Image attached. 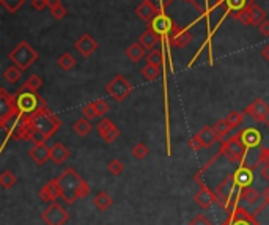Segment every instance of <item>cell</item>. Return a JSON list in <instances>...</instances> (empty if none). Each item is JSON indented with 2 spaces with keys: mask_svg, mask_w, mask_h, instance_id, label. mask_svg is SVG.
I'll use <instances>...</instances> for the list:
<instances>
[{
  "mask_svg": "<svg viewBox=\"0 0 269 225\" xmlns=\"http://www.w3.org/2000/svg\"><path fill=\"white\" fill-rule=\"evenodd\" d=\"M59 185L62 191V199L66 205L74 203L77 199H83L85 195L90 192V186L82 179V176L74 170V168L68 167L66 170L59 176Z\"/></svg>",
  "mask_w": 269,
  "mask_h": 225,
  "instance_id": "1",
  "label": "cell"
},
{
  "mask_svg": "<svg viewBox=\"0 0 269 225\" xmlns=\"http://www.w3.org/2000/svg\"><path fill=\"white\" fill-rule=\"evenodd\" d=\"M14 103H16L18 114L21 117H30L35 112L48 107L46 101L38 95V92L27 88L25 85H22L16 93V96H14Z\"/></svg>",
  "mask_w": 269,
  "mask_h": 225,
  "instance_id": "2",
  "label": "cell"
},
{
  "mask_svg": "<svg viewBox=\"0 0 269 225\" xmlns=\"http://www.w3.org/2000/svg\"><path fill=\"white\" fill-rule=\"evenodd\" d=\"M28 120H30V123H32V126L35 129L41 131L48 139L51 136H54L57 132V129L60 128V120L57 118L48 107L35 112L33 115L28 117Z\"/></svg>",
  "mask_w": 269,
  "mask_h": 225,
  "instance_id": "3",
  "label": "cell"
},
{
  "mask_svg": "<svg viewBox=\"0 0 269 225\" xmlns=\"http://www.w3.org/2000/svg\"><path fill=\"white\" fill-rule=\"evenodd\" d=\"M8 59L13 65H16L22 71H25V69H28L38 60V52L28 44L27 41H21V43H18V46L8 54Z\"/></svg>",
  "mask_w": 269,
  "mask_h": 225,
  "instance_id": "4",
  "label": "cell"
},
{
  "mask_svg": "<svg viewBox=\"0 0 269 225\" xmlns=\"http://www.w3.org/2000/svg\"><path fill=\"white\" fill-rule=\"evenodd\" d=\"M246 145L243 144V140L239 139V136H233L232 139H229L227 142L222 144V148H220V154L229 159L230 162L233 164H238V162H243L244 156H246Z\"/></svg>",
  "mask_w": 269,
  "mask_h": 225,
  "instance_id": "5",
  "label": "cell"
},
{
  "mask_svg": "<svg viewBox=\"0 0 269 225\" xmlns=\"http://www.w3.org/2000/svg\"><path fill=\"white\" fill-rule=\"evenodd\" d=\"M132 83L124 79L123 76H115L113 77L107 85H106V92L110 98H113V101H117V103H121L124 101L127 96H129L132 93Z\"/></svg>",
  "mask_w": 269,
  "mask_h": 225,
  "instance_id": "6",
  "label": "cell"
},
{
  "mask_svg": "<svg viewBox=\"0 0 269 225\" xmlns=\"http://www.w3.org/2000/svg\"><path fill=\"white\" fill-rule=\"evenodd\" d=\"M19 118L16 103H14V96L8 95L7 90H0V124L2 128H7V123L10 120Z\"/></svg>",
  "mask_w": 269,
  "mask_h": 225,
  "instance_id": "7",
  "label": "cell"
},
{
  "mask_svg": "<svg viewBox=\"0 0 269 225\" xmlns=\"http://www.w3.org/2000/svg\"><path fill=\"white\" fill-rule=\"evenodd\" d=\"M41 219L46 225H65L69 220V213L57 202H52L44 211L41 213Z\"/></svg>",
  "mask_w": 269,
  "mask_h": 225,
  "instance_id": "8",
  "label": "cell"
},
{
  "mask_svg": "<svg viewBox=\"0 0 269 225\" xmlns=\"http://www.w3.org/2000/svg\"><path fill=\"white\" fill-rule=\"evenodd\" d=\"M173 21L170 19V16L168 15H165V11H162V13H159V15H156L150 22H148V27L150 29L154 32V33H158L162 39L165 38H168V35H170V32H172V29H173Z\"/></svg>",
  "mask_w": 269,
  "mask_h": 225,
  "instance_id": "9",
  "label": "cell"
},
{
  "mask_svg": "<svg viewBox=\"0 0 269 225\" xmlns=\"http://www.w3.org/2000/svg\"><path fill=\"white\" fill-rule=\"evenodd\" d=\"M192 39V33L189 32V29L186 27H181L178 24H173V29L170 32L168 38H167V43L172 46V48H186Z\"/></svg>",
  "mask_w": 269,
  "mask_h": 225,
  "instance_id": "10",
  "label": "cell"
},
{
  "mask_svg": "<svg viewBox=\"0 0 269 225\" xmlns=\"http://www.w3.org/2000/svg\"><path fill=\"white\" fill-rule=\"evenodd\" d=\"M235 188H236V181H235V176H233V175H229V176H227V178L220 183V185L216 188L217 203H220L222 208L227 209V206H229L230 197H232Z\"/></svg>",
  "mask_w": 269,
  "mask_h": 225,
  "instance_id": "11",
  "label": "cell"
},
{
  "mask_svg": "<svg viewBox=\"0 0 269 225\" xmlns=\"http://www.w3.org/2000/svg\"><path fill=\"white\" fill-rule=\"evenodd\" d=\"M96 131L106 144L115 142V140L120 137V129L115 126V123L109 118H103L101 121H99L96 124Z\"/></svg>",
  "mask_w": 269,
  "mask_h": 225,
  "instance_id": "12",
  "label": "cell"
},
{
  "mask_svg": "<svg viewBox=\"0 0 269 225\" xmlns=\"http://www.w3.org/2000/svg\"><path fill=\"white\" fill-rule=\"evenodd\" d=\"M246 114L255 121H266V118L269 117V104L261 98H257V100L252 101V104L247 106Z\"/></svg>",
  "mask_w": 269,
  "mask_h": 225,
  "instance_id": "13",
  "label": "cell"
},
{
  "mask_svg": "<svg viewBox=\"0 0 269 225\" xmlns=\"http://www.w3.org/2000/svg\"><path fill=\"white\" fill-rule=\"evenodd\" d=\"M60 195H62V191H60V185H59V178H54V179L48 181L39 191V199L42 202H48V203L55 202Z\"/></svg>",
  "mask_w": 269,
  "mask_h": 225,
  "instance_id": "14",
  "label": "cell"
},
{
  "mask_svg": "<svg viewBox=\"0 0 269 225\" xmlns=\"http://www.w3.org/2000/svg\"><path fill=\"white\" fill-rule=\"evenodd\" d=\"M74 48H76V51H79V54L82 55V57L88 59V57H92V55L95 54V51L98 49V43H96V39L92 35L85 33V35H82L76 41Z\"/></svg>",
  "mask_w": 269,
  "mask_h": 225,
  "instance_id": "15",
  "label": "cell"
},
{
  "mask_svg": "<svg viewBox=\"0 0 269 225\" xmlns=\"http://www.w3.org/2000/svg\"><path fill=\"white\" fill-rule=\"evenodd\" d=\"M162 13L159 5H154L151 0H142V4L136 8V15L137 18H140L142 21L150 22L156 15Z\"/></svg>",
  "mask_w": 269,
  "mask_h": 225,
  "instance_id": "16",
  "label": "cell"
},
{
  "mask_svg": "<svg viewBox=\"0 0 269 225\" xmlns=\"http://www.w3.org/2000/svg\"><path fill=\"white\" fill-rule=\"evenodd\" d=\"M194 202L202 209H208V208H211L212 203L217 202V195H216V192H212L206 186H200V189H198L194 195Z\"/></svg>",
  "mask_w": 269,
  "mask_h": 225,
  "instance_id": "17",
  "label": "cell"
},
{
  "mask_svg": "<svg viewBox=\"0 0 269 225\" xmlns=\"http://www.w3.org/2000/svg\"><path fill=\"white\" fill-rule=\"evenodd\" d=\"M28 156H30L38 165H44L51 159V148L44 144H33V147L28 150Z\"/></svg>",
  "mask_w": 269,
  "mask_h": 225,
  "instance_id": "18",
  "label": "cell"
},
{
  "mask_svg": "<svg viewBox=\"0 0 269 225\" xmlns=\"http://www.w3.org/2000/svg\"><path fill=\"white\" fill-rule=\"evenodd\" d=\"M239 139L243 140V144L246 145V148H257L261 144V134L257 128H246L239 134Z\"/></svg>",
  "mask_w": 269,
  "mask_h": 225,
  "instance_id": "19",
  "label": "cell"
},
{
  "mask_svg": "<svg viewBox=\"0 0 269 225\" xmlns=\"http://www.w3.org/2000/svg\"><path fill=\"white\" fill-rule=\"evenodd\" d=\"M159 41H162V38L158 35V33H154L150 27H147V30L140 35V38H139V43L144 46L147 51H153V49H156V46L159 44Z\"/></svg>",
  "mask_w": 269,
  "mask_h": 225,
  "instance_id": "20",
  "label": "cell"
},
{
  "mask_svg": "<svg viewBox=\"0 0 269 225\" xmlns=\"http://www.w3.org/2000/svg\"><path fill=\"white\" fill-rule=\"evenodd\" d=\"M235 181H236V186L239 188H246L252 185V179H253V170L246 165H241L238 170L233 173Z\"/></svg>",
  "mask_w": 269,
  "mask_h": 225,
  "instance_id": "21",
  "label": "cell"
},
{
  "mask_svg": "<svg viewBox=\"0 0 269 225\" xmlns=\"http://www.w3.org/2000/svg\"><path fill=\"white\" fill-rule=\"evenodd\" d=\"M197 137L200 139L203 148H211L219 140V136L216 134L214 128H211V126H205L202 131H198Z\"/></svg>",
  "mask_w": 269,
  "mask_h": 225,
  "instance_id": "22",
  "label": "cell"
},
{
  "mask_svg": "<svg viewBox=\"0 0 269 225\" xmlns=\"http://www.w3.org/2000/svg\"><path fill=\"white\" fill-rule=\"evenodd\" d=\"M68 158H69V150H68L63 144L57 142V144L51 148V161H52L54 164L60 165V164H63Z\"/></svg>",
  "mask_w": 269,
  "mask_h": 225,
  "instance_id": "23",
  "label": "cell"
},
{
  "mask_svg": "<svg viewBox=\"0 0 269 225\" xmlns=\"http://www.w3.org/2000/svg\"><path fill=\"white\" fill-rule=\"evenodd\" d=\"M252 0H220V7L225 8L227 13H233V16H236L239 11H243Z\"/></svg>",
  "mask_w": 269,
  "mask_h": 225,
  "instance_id": "24",
  "label": "cell"
},
{
  "mask_svg": "<svg viewBox=\"0 0 269 225\" xmlns=\"http://www.w3.org/2000/svg\"><path fill=\"white\" fill-rule=\"evenodd\" d=\"M124 54H126V57L129 59L131 62L137 63V62H140L144 57H147V49L142 46L140 43H132L129 48L124 51Z\"/></svg>",
  "mask_w": 269,
  "mask_h": 225,
  "instance_id": "25",
  "label": "cell"
},
{
  "mask_svg": "<svg viewBox=\"0 0 269 225\" xmlns=\"http://www.w3.org/2000/svg\"><path fill=\"white\" fill-rule=\"evenodd\" d=\"M249 11H250V18H252V25L258 27L263 21H266V11L258 4H255L253 0L249 4Z\"/></svg>",
  "mask_w": 269,
  "mask_h": 225,
  "instance_id": "26",
  "label": "cell"
},
{
  "mask_svg": "<svg viewBox=\"0 0 269 225\" xmlns=\"http://www.w3.org/2000/svg\"><path fill=\"white\" fill-rule=\"evenodd\" d=\"M232 217H233V225H258L243 208H235V213Z\"/></svg>",
  "mask_w": 269,
  "mask_h": 225,
  "instance_id": "27",
  "label": "cell"
},
{
  "mask_svg": "<svg viewBox=\"0 0 269 225\" xmlns=\"http://www.w3.org/2000/svg\"><path fill=\"white\" fill-rule=\"evenodd\" d=\"M112 197L106 192V191H101V192H98L96 195H95V199H93V203H95V206L99 209V211H106V209H109L110 208V205H112Z\"/></svg>",
  "mask_w": 269,
  "mask_h": 225,
  "instance_id": "28",
  "label": "cell"
},
{
  "mask_svg": "<svg viewBox=\"0 0 269 225\" xmlns=\"http://www.w3.org/2000/svg\"><path fill=\"white\" fill-rule=\"evenodd\" d=\"M142 76H144L147 80H156L159 76H161V66H156V65H151V63H147L144 68L140 69Z\"/></svg>",
  "mask_w": 269,
  "mask_h": 225,
  "instance_id": "29",
  "label": "cell"
},
{
  "mask_svg": "<svg viewBox=\"0 0 269 225\" xmlns=\"http://www.w3.org/2000/svg\"><path fill=\"white\" fill-rule=\"evenodd\" d=\"M239 197H241V199H244L246 202H249V203H257L258 199H260V192H258V189H255V188L250 185V186L243 188V191H241Z\"/></svg>",
  "mask_w": 269,
  "mask_h": 225,
  "instance_id": "30",
  "label": "cell"
},
{
  "mask_svg": "<svg viewBox=\"0 0 269 225\" xmlns=\"http://www.w3.org/2000/svg\"><path fill=\"white\" fill-rule=\"evenodd\" d=\"M4 77L8 83H16L21 77H22V69L18 68L16 65H11L5 69Z\"/></svg>",
  "mask_w": 269,
  "mask_h": 225,
  "instance_id": "31",
  "label": "cell"
},
{
  "mask_svg": "<svg viewBox=\"0 0 269 225\" xmlns=\"http://www.w3.org/2000/svg\"><path fill=\"white\" fill-rule=\"evenodd\" d=\"M73 129H74V132L79 134L80 137H85V136H87V134L92 131V123H90L88 118L83 117V118H80V120H77V121L74 123Z\"/></svg>",
  "mask_w": 269,
  "mask_h": 225,
  "instance_id": "32",
  "label": "cell"
},
{
  "mask_svg": "<svg viewBox=\"0 0 269 225\" xmlns=\"http://www.w3.org/2000/svg\"><path fill=\"white\" fill-rule=\"evenodd\" d=\"M18 183V176L14 175L13 172L10 170H4L2 173H0V186H2L4 189H10L13 188L14 185Z\"/></svg>",
  "mask_w": 269,
  "mask_h": 225,
  "instance_id": "33",
  "label": "cell"
},
{
  "mask_svg": "<svg viewBox=\"0 0 269 225\" xmlns=\"http://www.w3.org/2000/svg\"><path fill=\"white\" fill-rule=\"evenodd\" d=\"M57 63H59V66L63 69V71H71V69L76 66V59L69 52H65L63 55H60V57H59Z\"/></svg>",
  "mask_w": 269,
  "mask_h": 225,
  "instance_id": "34",
  "label": "cell"
},
{
  "mask_svg": "<svg viewBox=\"0 0 269 225\" xmlns=\"http://www.w3.org/2000/svg\"><path fill=\"white\" fill-rule=\"evenodd\" d=\"M147 63H151V65H156V66H162L164 65V52L161 49L148 51V54H147Z\"/></svg>",
  "mask_w": 269,
  "mask_h": 225,
  "instance_id": "35",
  "label": "cell"
},
{
  "mask_svg": "<svg viewBox=\"0 0 269 225\" xmlns=\"http://www.w3.org/2000/svg\"><path fill=\"white\" fill-rule=\"evenodd\" d=\"M148 153H150V148H148L144 142L136 144L134 148H132V156H134V159H137V161L145 159V158L148 156Z\"/></svg>",
  "mask_w": 269,
  "mask_h": 225,
  "instance_id": "36",
  "label": "cell"
},
{
  "mask_svg": "<svg viewBox=\"0 0 269 225\" xmlns=\"http://www.w3.org/2000/svg\"><path fill=\"white\" fill-rule=\"evenodd\" d=\"M232 129H233V128L230 126V123L227 121V118H223V120H219V121L214 124V131H216V134L219 136V139L225 137V136L229 134Z\"/></svg>",
  "mask_w": 269,
  "mask_h": 225,
  "instance_id": "37",
  "label": "cell"
},
{
  "mask_svg": "<svg viewBox=\"0 0 269 225\" xmlns=\"http://www.w3.org/2000/svg\"><path fill=\"white\" fill-rule=\"evenodd\" d=\"M244 114L246 112H238V110H233V112H230L229 115H227V121L230 123V126L235 129V128H238V126L243 123V120H244Z\"/></svg>",
  "mask_w": 269,
  "mask_h": 225,
  "instance_id": "38",
  "label": "cell"
},
{
  "mask_svg": "<svg viewBox=\"0 0 269 225\" xmlns=\"http://www.w3.org/2000/svg\"><path fill=\"white\" fill-rule=\"evenodd\" d=\"M107 170L110 175L113 176H120L124 170V164L120 161V159H112L109 164H107Z\"/></svg>",
  "mask_w": 269,
  "mask_h": 225,
  "instance_id": "39",
  "label": "cell"
},
{
  "mask_svg": "<svg viewBox=\"0 0 269 225\" xmlns=\"http://www.w3.org/2000/svg\"><path fill=\"white\" fill-rule=\"evenodd\" d=\"M0 4H2V7L7 8L10 13H16L25 4V0H0Z\"/></svg>",
  "mask_w": 269,
  "mask_h": 225,
  "instance_id": "40",
  "label": "cell"
},
{
  "mask_svg": "<svg viewBox=\"0 0 269 225\" xmlns=\"http://www.w3.org/2000/svg\"><path fill=\"white\" fill-rule=\"evenodd\" d=\"M24 85H25L27 88L33 90V92H38V90L42 87V79H41L38 74H32L30 77L27 79V82L24 83Z\"/></svg>",
  "mask_w": 269,
  "mask_h": 225,
  "instance_id": "41",
  "label": "cell"
},
{
  "mask_svg": "<svg viewBox=\"0 0 269 225\" xmlns=\"http://www.w3.org/2000/svg\"><path fill=\"white\" fill-rule=\"evenodd\" d=\"M82 115H83L85 118H88L90 121L95 120L96 117H99V114H98V110H96V107H95L93 103H88V104H85V106L82 107Z\"/></svg>",
  "mask_w": 269,
  "mask_h": 225,
  "instance_id": "42",
  "label": "cell"
},
{
  "mask_svg": "<svg viewBox=\"0 0 269 225\" xmlns=\"http://www.w3.org/2000/svg\"><path fill=\"white\" fill-rule=\"evenodd\" d=\"M241 24H243L244 27H249L252 25V18H250V11H249V5L243 10V11H239L238 15L235 16Z\"/></svg>",
  "mask_w": 269,
  "mask_h": 225,
  "instance_id": "43",
  "label": "cell"
},
{
  "mask_svg": "<svg viewBox=\"0 0 269 225\" xmlns=\"http://www.w3.org/2000/svg\"><path fill=\"white\" fill-rule=\"evenodd\" d=\"M28 139L32 140L33 144H44L46 140H48V137L42 134L41 131H38V129H32V132H30V136H28Z\"/></svg>",
  "mask_w": 269,
  "mask_h": 225,
  "instance_id": "44",
  "label": "cell"
},
{
  "mask_svg": "<svg viewBox=\"0 0 269 225\" xmlns=\"http://www.w3.org/2000/svg\"><path fill=\"white\" fill-rule=\"evenodd\" d=\"M93 104H95V107H96V110H98L99 117L106 115L107 112H109V104H107L104 100H96V101H93Z\"/></svg>",
  "mask_w": 269,
  "mask_h": 225,
  "instance_id": "45",
  "label": "cell"
},
{
  "mask_svg": "<svg viewBox=\"0 0 269 225\" xmlns=\"http://www.w3.org/2000/svg\"><path fill=\"white\" fill-rule=\"evenodd\" d=\"M51 13H52V16L55 18V19H63L65 16H66V8L60 4V5H57L55 8H52L51 10Z\"/></svg>",
  "mask_w": 269,
  "mask_h": 225,
  "instance_id": "46",
  "label": "cell"
},
{
  "mask_svg": "<svg viewBox=\"0 0 269 225\" xmlns=\"http://www.w3.org/2000/svg\"><path fill=\"white\" fill-rule=\"evenodd\" d=\"M189 225H212V223H211V220H209L205 214H198V216H195V217L189 222Z\"/></svg>",
  "mask_w": 269,
  "mask_h": 225,
  "instance_id": "47",
  "label": "cell"
},
{
  "mask_svg": "<svg viewBox=\"0 0 269 225\" xmlns=\"http://www.w3.org/2000/svg\"><path fill=\"white\" fill-rule=\"evenodd\" d=\"M258 175L263 181H267L269 183V162H264L261 164L260 170H258Z\"/></svg>",
  "mask_w": 269,
  "mask_h": 225,
  "instance_id": "48",
  "label": "cell"
},
{
  "mask_svg": "<svg viewBox=\"0 0 269 225\" xmlns=\"http://www.w3.org/2000/svg\"><path fill=\"white\" fill-rule=\"evenodd\" d=\"M186 2H191L198 11H202V13L205 11V8H203V5H202V0H186ZM209 2H211V0H203V4H209ZM217 5L220 7V0H217Z\"/></svg>",
  "mask_w": 269,
  "mask_h": 225,
  "instance_id": "49",
  "label": "cell"
},
{
  "mask_svg": "<svg viewBox=\"0 0 269 225\" xmlns=\"http://www.w3.org/2000/svg\"><path fill=\"white\" fill-rule=\"evenodd\" d=\"M189 148H192L194 151H198V150L203 148V145H202V142H200V139H198L197 136L192 137V139H189Z\"/></svg>",
  "mask_w": 269,
  "mask_h": 225,
  "instance_id": "50",
  "label": "cell"
},
{
  "mask_svg": "<svg viewBox=\"0 0 269 225\" xmlns=\"http://www.w3.org/2000/svg\"><path fill=\"white\" fill-rule=\"evenodd\" d=\"M32 7L38 11H42L48 7V0H32Z\"/></svg>",
  "mask_w": 269,
  "mask_h": 225,
  "instance_id": "51",
  "label": "cell"
},
{
  "mask_svg": "<svg viewBox=\"0 0 269 225\" xmlns=\"http://www.w3.org/2000/svg\"><path fill=\"white\" fill-rule=\"evenodd\" d=\"M258 30H260V33L264 36V38H267L269 36V21L266 19V21H263L260 25H258Z\"/></svg>",
  "mask_w": 269,
  "mask_h": 225,
  "instance_id": "52",
  "label": "cell"
},
{
  "mask_svg": "<svg viewBox=\"0 0 269 225\" xmlns=\"http://www.w3.org/2000/svg\"><path fill=\"white\" fill-rule=\"evenodd\" d=\"M263 200H264V205H269V185L263 189Z\"/></svg>",
  "mask_w": 269,
  "mask_h": 225,
  "instance_id": "53",
  "label": "cell"
},
{
  "mask_svg": "<svg viewBox=\"0 0 269 225\" xmlns=\"http://www.w3.org/2000/svg\"><path fill=\"white\" fill-rule=\"evenodd\" d=\"M261 55H263V59L269 62V44H266L263 49H261Z\"/></svg>",
  "mask_w": 269,
  "mask_h": 225,
  "instance_id": "54",
  "label": "cell"
},
{
  "mask_svg": "<svg viewBox=\"0 0 269 225\" xmlns=\"http://www.w3.org/2000/svg\"><path fill=\"white\" fill-rule=\"evenodd\" d=\"M172 2H173V0H158V4H159V7H161V10H162V11L165 10V7H167V5H170Z\"/></svg>",
  "mask_w": 269,
  "mask_h": 225,
  "instance_id": "55",
  "label": "cell"
},
{
  "mask_svg": "<svg viewBox=\"0 0 269 225\" xmlns=\"http://www.w3.org/2000/svg\"><path fill=\"white\" fill-rule=\"evenodd\" d=\"M62 2H60V0H48V7L52 10V8H55L57 5H60Z\"/></svg>",
  "mask_w": 269,
  "mask_h": 225,
  "instance_id": "56",
  "label": "cell"
}]
</instances>
